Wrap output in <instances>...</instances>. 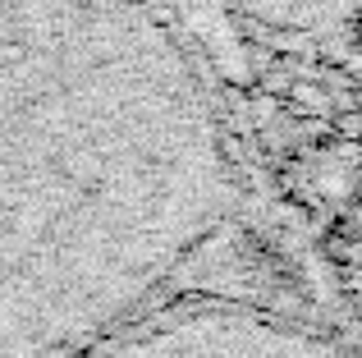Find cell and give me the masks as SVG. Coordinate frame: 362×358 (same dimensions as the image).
<instances>
[{
	"label": "cell",
	"instance_id": "obj_1",
	"mask_svg": "<svg viewBox=\"0 0 362 358\" xmlns=\"http://www.w3.org/2000/svg\"><path fill=\"white\" fill-rule=\"evenodd\" d=\"M225 115L151 0H0V358H88L225 225Z\"/></svg>",
	"mask_w": 362,
	"mask_h": 358
},
{
	"label": "cell",
	"instance_id": "obj_2",
	"mask_svg": "<svg viewBox=\"0 0 362 358\" xmlns=\"http://www.w3.org/2000/svg\"><path fill=\"white\" fill-rule=\"evenodd\" d=\"M88 358H349L335 345L257 313H193L147 331H124Z\"/></svg>",
	"mask_w": 362,
	"mask_h": 358
},
{
	"label": "cell",
	"instance_id": "obj_3",
	"mask_svg": "<svg viewBox=\"0 0 362 358\" xmlns=\"http://www.w3.org/2000/svg\"><path fill=\"white\" fill-rule=\"evenodd\" d=\"M271 37L326 55H362V0H221Z\"/></svg>",
	"mask_w": 362,
	"mask_h": 358
}]
</instances>
